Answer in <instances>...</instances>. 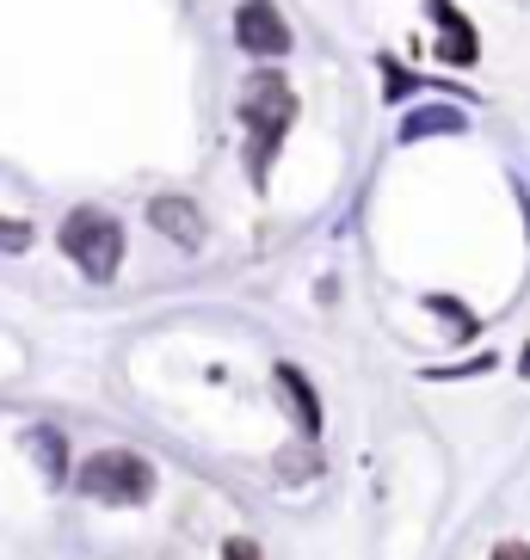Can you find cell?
Instances as JSON below:
<instances>
[{
    "instance_id": "cell-10",
    "label": "cell",
    "mask_w": 530,
    "mask_h": 560,
    "mask_svg": "<svg viewBox=\"0 0 530 560\" xmlns=\"http://www.w3.org/2000/svg\"><path fill=\"white\" fill-rule=\"evenodd\" d=\"M457 124H463L457 112H419L414 124H407V136H419V130H457Z\"/></svg>"
},
{
    "instance_id": "cell-4",
    "label": "cell",
    "mask_w": 530,
    "mask_h": 560,
    "mask_svg": "<svg viewBox=\"0 0 530 560\" xmlns=\"http://www.w3.org/2000/svg\"><path fill=\"white\" fill-rule=\"evenodd\" d=\"M234 44L247 56H290L297 50L290 19H284L272 0H241V7H234Z\"/></svg>"
},
{
    "instance_id": "cell-9",
    "label": "cell",
    "mask_w": 530,
    "mask_h": 560,
    "mask_svg": "<svg viewBox=\"0 0 530 560\" xmlns=\"http://www.w3.org/2000/svg\"><path fill=\"white\" fill-rule=\"evenodd\" d=\"M32 247V222H13V215H0V253H25Z\"/></svg>"
},
{
    "instance_id": "cell-2",
    "label": "cell",
    "mask_w": 530,
    "mask_h": 560,
    "mask_svg": "<svg viewBox=\"0 0 530 560\" xmlns=\"http://www.w3.org/2000/svg\"><path fill=\"white\" fill-rule=\"evenodd\" d=\"M87 499H100V505H142L154 493V468L136 450H93L81 462V480H74Z\"/></svg>"
},
{
    "instance_id": "cell-1",
    "label": "cell",
    "mask_w": 530,
    "mask_h": 560,
    "mask_svg": "<svg viewBox=\"0 0 530 560\" xmlns=\"http://www.w3.org/2000/svg\"><path fill=\"white\" fill-rule=\"evenodd\" d=\"M290 117H297V93H290V81H278V74L247 81V93H241V124H247V142H253V179L272 173Z\"/></svg>"
},
{
    "instance_id": "cell-12",
    "label": "cell",
    "mask_w": 530,
    "mask_h": 560,
    "mask_svg": "<svg viewBox=\"0 0 530 560\" xmlns=\"http://www.w3.org/2000/svg\"><path fill=\"white\" fill-rule=\"evenodd\" d=\"M494 560H530V542H499Z\"/></svg>"
},
{
    "instance_id": "cell-8",
    "label": "cell",
    "mask_w": 530,
    "mask_h": 560,
    "mask_svg": "<svg viewBox=\"0 0 530 560\" xmlns=\"http://www.w3.org/2000/svg\"><path fill=\"white\" fill-rule=\"evenodd\" d=\"M32 450H37V462H44V475L50 480H62L68 475V450H62V431H32Z\"/></svg>"
},
{
    "instance_id": "cell-11",
    "label": "cell",
    "mask_w": 530,
    "mask_h": 560,
    "mask_svg": "<svg viewBox=\"0 0 530 560\" xmlns=\"http://www.w3.org/2000/svg\"><path fill=\"white\" fill-rule=\"evenodd\" d=\"M222 560H260V548H253V542H241V536H234V542L222 548Z\"/></svg>"
},
{
    "instance_id": "cell-3",
    "label": "cell",
    "mask_w": 530,
    "mask_h": 560,
    "mask_svg": "<svg viewBox=\"0 0 530 560\" xmlns=\"http://www.w3.org/2000/svg\"><path fill=\"white\" fill-rule=\"evenodd\" d=\"M62 253L81 265L93 283H105L117 265H124V229H117V215L93 210V203H87V210H74L62 222Z\"/></svg>"
},
{
    "instance_id": "cell-6",
    "label": "cell",
    "mask_w": 530,
    "mask_h": 560,
    "mask_svg": "<svg viewBox=\"0 0 530 560\" xmlns=\"http://www.w3.org/2000/svg\"><path fill=\"white\" fill-rule=\"evenodd\" d=\"M431 19H438V25H445L450 32V44H445V62H475V32H469L463 25V13H457V7H450V0H431Z\"/></svg>"
},
{
    "instance_id": "cell-5",
    "label": "cell",
    "mask_w": 530,
    "mask_h": 560,
    "mask_svg": "<svg viewBox=\"0 0 530 560\" xmlns=\"http://www.w3.org/2000/svg\"><path fill=\"white\" fill-rule=\"evenodd\" d=\"M149 222L166 234V241H180V247H198V241H204V215L192 210V198H154L149 203Z\"/></svg>"
},
{
    "instance_id": "cell-7",
    "label": "cell",
    "mask_w": 530,
    "mask_h": 560,
    "mask_svg": "<svg viewBox=\"0 0 530 560\" xmlns=\"http://www.w3.org/2000/svg\"><path fill=\"white\" fill-rule=\"evenodd\" d=\"M278 382H284V395L297 400V412H302V438H315V431H321V400H315V388H309V376L284 363V370H278Z\"/></svg>"
}]
</instances>
